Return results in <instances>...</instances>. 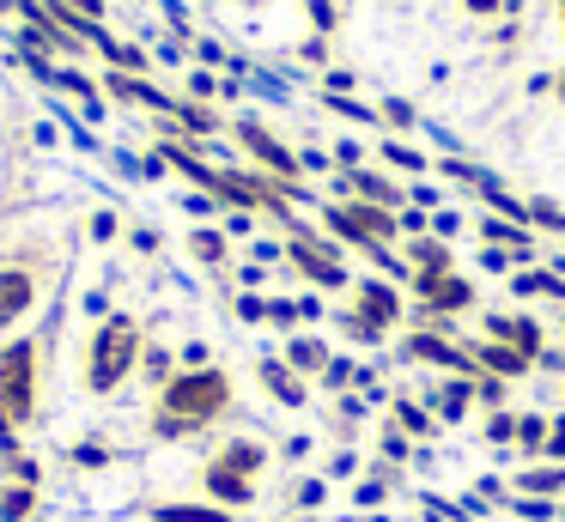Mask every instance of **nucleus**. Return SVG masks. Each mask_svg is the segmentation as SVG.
Returning a JSON list of instances; mask_svg holds the SVG:
<instances>
[{
  "label": "nucleus",
  "instance_id": "nucleus-1",
  "mask_svg": "<svg viewBox=\"0 0 565 522\" xmlns=\"http://www.w3.org/2000/svg\"><path fill=\"white\" fill-rule=\"evenodd\" d=\"M237 388H232V371L220 364H195V371H177L164 388H152V413H147V432L159 444H189V437L213 432V425L232 413Z\"/></svg>",
  "mask_w": 565,
  "mask_h": 522
},
{
  "label": "nucleus",
  "instance_id": "nucleus-2",
  "mask_svg": "<svg viewBox=\"0 0 565 522\" xmlns=\"http://www.w3.org/2000/svg\"><path fill=\"white\" fill-rule=\"evenodd\" d=\"M140 352H147V340H140L135 316H104L92 328L86 352H79V383H86V395H116L140 371Z\"/></svg>",
  "mask_w": 565,
  "mask_h": 522
},
{
  "label": "nucleus",
  "instance_id": "nucleus-3",
  "mask_svg": "<svg viewBox=\"0 0 565 522\" xmlns=\"http://www.w3.org/2000/svg\"><path fill=\"white\" fill-rule=\"evenodd\" d=\"M262 468H268V444L262 437H225L207 456V468H201V498L220 510H249L256 504V486H262Z\"/></svg>",
  "mask_w": 565,
  "mask_h": 522
},
{
  "label": "nucleus",
  "instance_id": "nucleus-4",
  "mask_svg": "<svg viewBox=\"0 0 565 522\" xmlns=\"http://www.w3.org/2000/svg\"><path fill=\"white\" fill-rule=\"evenodd\" d=\"M38 388H43V347L31 334L0 347V444H13L38 419Z\"/></svg>",
  "mask_w": 565,
  "mask_h": 522
},
{
  "label": "nucleus",
  "instance_id": "nucleus-5",
  "mask_svg": "<svg viewBox=\"0 0 565 522\" xmlns=\"http://www.w3.org/2000/svg\"><path fill=\"white\" fill-rule=\"evenodd\" d=\"M347 291H353V298H347L341 328H347L353 347H383V340L407 322V286H402V279L371 274V279H353Z\"/></svg>",
  "mask_w": 565,
  "mask_h": 522
},
{
  "label": "nucleus",
  "instance_id": "nucleus-6",
  "mask_svg": "<svg viewBox=\"0 0 565 522\" xmlns=\"http://www.w3.org/2000/svg\"><path fill=\"white\" fill-rule=\"evenodd\" d=\"M322 231H329V237L341 243V249H365L371 262H377V255H390L395 243H402V213L341 194V201L322 206Z\"/></svg>",
  "mask_w": 565,
  "mask_h": 522
},
{
  "label": "nucleus",
  "instance_id": "nucleus-7",
  "mask_svg": "<svg viewBox=\"0 0 565 522\" xmlns=\"http://www.w3.org/2000/svg\"><path fill=\"white\" fill-rule=\"evenodd\" d=\"M286 262H292L298 279H310V286H322V291H347V286H353V274H347V262H341V243H334L329 231L292 225V231H286Z\"/></svg>",
  "mask_w": 565,
  "mask_h": 522
},
{
  "label": "nucleus",
  "instance_id": "nucleus-8",
  "mask_svg": "<svg viewBox=\"0 0 565 522\" xmlns=\"http://www.w3.org/2000/svg\"><path fill=\"white\" fill-rule=\"evenodd\" d=\"M232 134H237V146H244V152L256 158V170H262V177H274V182H292V189H305V182H298V177H305V164H298V158L286 152V146L274 140V134L262 128L256 116H244Z\"/></svg>",
  "mask_w": 565,
  "mask_h": 522
},
{
  "label": "nucleus",
  "instance_id": "nucleus-9",
  "mask_svg": "<svg viewBox=\"0 0 565 522\" xmlns=\"http://www.w3.org/2000/svg\"><path fill=\"white\" fill-rule=\"evenodd\" d=\"M402 359L407 364H438V371H468V352H462V334L450 328H419L402 340Z\"/></svg>",
  "mask_w": 565,
  "mask_h": 522
},
{
  "label": "nucleus",
  "instance_id": "nucleus-10",
  "mask_svg": "<svg viewBox=\"0 0 565 522\" xmlns=\"http://www.w3.org/2000/svg\"><path fill=\"white\" fill-rule=\"evenodd\" d=\"M462 352H468V371H487V376H499V383H523V376H535V364L523 359L516 347H504V340H462Z\"/></svg>",
  "mask_w": 565,
  "mask_h": 522
},
{
  "label": "nucleus",
  "instance_id": "nucleus-11",
  "mask_svg": "<svg viewBox=\"0 0 565 522\" xmlns=\"http://www.w3.org/2000/svg\"><path fill=\"white\" fill-rule=\"evenodd\" d=\"M487 340H504V347H516L529 364H535L541 352L553 347L547 328H541L535 316H523V310H492V316H487Z\"/></svg>",
  "mask_w": 565,
  "mask_h": 522
},
{
  "label": "nucleus",
  "instance_id": "nucleus-12",
  "mask_svg": "<svg viewBox=\"0 0 565 522\" xmlns=\"http://www.w3.org/2000/svg\"><path fill=\"white\" fill-rule=\"evenodd\" d=\"M419 401L438 413V425H462L468 413H475V383H468V371H456V376H444L438 388H419Z\"/></svg>",
  "mask_w": 565,
  "mask_h": 522
},
{
  "label": "nucleus",
  "instance_id": "nucleus-13",
  "mask_svg": "<svg viewBox=\"0 0 565 522\" xmlns=\"http://www.w3.org/2000/svg\"><path fill=\"white\" fill-rule=\"evenodd\" d=\"M341 194H353V201H371V206H390V213H402L407 206V189L395 177H383V170H347L341 177Z\"/></svg>",
  "mask_w": 565,
  "mask_h": 522
},
{
  "label": "nucleus",
  "instance_id": "nucleus-14",
  "mask_svg": "<svg viewBox=\"0 0 565 522\" xmlns=\"http://www.w3.org/2000/svg\"><path fill=\"white\" fill-rule=\"evenodd\" d=\"M511 492L565 504V461H523V468H511Z\"/></svg>",
  "mask_w": 565,
  "mask_h": 522
},
{
  "label": "nucleus",
  "instance_id": "nucleus-15",
  "mask_svg": "<svg viewBox=\"0 0 565 522\" xmlns=\"http://www.w3.org/2000/svg\"><path fill=\"white\" fill-rule=\"evenodd\" d=\"M38 303V274L31 267H0V334Z\"/></svg>",
  "mask_w": 565,
  "mask_h": 522
},
{
  "label": "nucleus",
  "instance_id": "nucleus-16",
  "mask_svg": "<svg viewBox=\"0 0 565 522\" xmlns=\"http://www.w3.org/2000/svg\"><path fill=\"white\" fill-rule=\"evenodd\" d=\"M402 262H407V279H431V274H450V267H456V249L426 231V237H407L402 243Z\"/></svg>",
  "mask_w": 565,
  "mask_h": 522
},
{
  "label": "nucleus",
  "instance_id": "nucleus-17",
  "mask_svg": "<svg viewBox=\"0 0 565 522\" xmlns=\"http://www.w3.org/2000/svg\"><path fill=\"white\" fill-rule=\"evenodd\" d=\"M256 383L268 388V401H280V407H305V401H310L305 376H298L286 359H262V364H256Z\"/></svg>",
  "mask_w": 565,
  "mask_h": 522
},
{
  "label": "nucleus",
  "instance_id": "nucleus-18",
  "mask_svg": "<svg viewBox=\"0 0 565 522\" xmlns=\"http://www.w3.org/2000/svg\"><path fill=\"white\" fill-rule=\"evenodd\" d=\"M390 432H402V437H414V444H426V437L444 432V425H438V413H431L426 401L395 395V401H390Z\"/></svg>",
  "mask_w": 565,
  "mask_h": 522
},
{
  "label": "nucleus",
  "instance_id": "nucleus-19",
  "mask_svg": "<svg viewBox=\"0 0 565 522\" xmlns=\"http://www.w3.org/2000/svg\"><path fill=\"white\" fill-rule=\"evenodd\" d=\"M147 522H237V510H220L207 498H171V504H147Z\"/></svg>",
  "mask_w": 565,
  "mask_h": 522
},
{
  "label": "nucleus",
  "instance_id": "nucleus-20",
  "mask_svg": "<svg viewBox=\"0 0 565 522\" xmlns=\"http://www.w3.org/2000/svg\"><path fill=\"white\" fill-rule=\"evenodd\" d=\"M280 359H286V364H292V371L310 383V376H322V371H329V359H334V352L322 347L317 334H286V352H280Z\"/></svg>",
  "mask_w": 565,
  "mask_h": 522
},
{
  "label": "nucleus",
  "instance_id": "nucleus-21",
  "mask_svg": "<svg viewBox=\"0 0 565 522\" xmlns=\"http://www.w3.org/2000/svg\"><path fill=\"white\" fill-rule=\"evenodd\" d=\"M516 456L541 461V449H547V413H516V437H511Z\"/></svg>",
  "mask_w": 565,
  "mask_h": 522
},
{
  "label": "nucleus",
  "instance_id": "nucleus-22",
  "mask_svg": "<svg viewBox=\"0 0 565 522\" xmlns=\"http://www.w3.org/2000/svg\"><path fill=\"white\" fill-rule=\"evenodd\" d=\"M31 510H38V486H31V480L0 486V522H25Z\"/></svg>",
  "mask_w": 565,
  "mask_h": 522
},
{
  "label": "nucleus",
  "instance_id": "nucleus-23",
  "mask_svg": "<svg viewBox=\"0 0 565 522\" xmlns=\"http://www.w3.org/2000/svg\"><path fill=\"white\" fill-rule=\"evenodd\" d=\"M511 522H559V510L565 504H547V498H523V492H511Z\"/></svg>",
  "mask_w": 565,
  "mask_h": 522
},
{
  "label": "nucleus",
  "instance_id": "nucleus-24",
  "mask_svg": "<svg viewBox=\"0 0 565 522\" xmlns=\"http://www.w3.org/2000/svg\"><path fill=\"white\" fill-rule=\"evenodd\" d=\"M468 383H475V401H480V407H492V413L511 401V383H499V376H487V371H468Z\"/></svg>",
  "mask_w": 565,
  "mask_h": 522
},
{
  "label": "nucleus",
  "instance_id": "nucleus-25",
  "mask_svg": "<svg viewBox=\"0 0 565 522\" xmlns=\"http://www.w3.org/2000/svg\"><path fill=\"white\" fill-rule=\"evenodd\" d=\"M383 164H395V170H414V177H419V170H426L431 158L419 152V146H407V140H383Z\"/></svg>",
  "mask_w": 565,
  "mask_h": 522
},
{
  "label": "nucleus",
  "instance_id": "nucleus-26",
  "mask_svg": "<svg viewBox=\"0 0 565 522\" xmlns=\"http://www.w3.org/2000/svg\"><path fill=\"white\" fill-rule=\"evenodd\" d=\"M140 371H147V383L152 388H164V383H171V352H164V347H147V352H140Z\"/></svg>",
  "mask_w": 565,
  "mask_h": 522
},
{
  "label": "nucleus",
  "instance_id": "nucleus-27",
  "mask_svg": "<svg viewBox=\"0 0 565 522\" xmlns=\"http://www.w3.org/2000/svg\"><path fill=\"white\" fill-rule=\"evenodd\" d=\"M189 249H195V262L220 267L225 262V231H195V237H189Z\"/></svg>",
  "mask_w": 565,
  "mask_h": 522
},
{
  "label": "nucleus",
  "instance_id": "nucleus-28",
  "mask_svg": "<svg viewBox=\"0 0 565 522\" xmlns=\"http://www.w3.org/2000/svg\"><path fill=\"white\" fill-rule=\"evenodd\" d=\"M529 231H559V237H565V213H559L553 201H541V194H535V201H529Z\"/></svg>",
  "mask_w": 565,
  "mask_h": 522
},
{
  "label": "nucleus",
  "instance_id": "nucleus-29",
  "mask_svg": "<svg viewBox=\"0 0 565 522\" xmlns=\"http://www.w3.org/2000/svg\"><path fill=\"white\" fill-rule=\"evenodd\" d=\"M353 383H359V364H353V359H329V371H322V388H334V395H347Z\"/></svg>",
  "mask_w": 565,
  "mask_h": 522
},
{
  "label": "nucleus",
  "instance_id": "nucleus-30",
  "mask_svg": "<svg viewBox=\"0 0 565 522\" xmlns=\"http://www.w3.org/2000/svg\"><path fill=\"white\" fill-rule=\"evenodd\" d=\"M171 116L183 121L189 134H213V128H220V121H213V109H201V104H171Z\"/></svg>",
  "mask_w": 565,
  "mask_h": 522
},
{
  "label": "nucleus",
  "instance_id": "nucleus-31",
  "mask_svg": "<svg viewBox=\"0 0 565 522\" xmlns=\"http://www.w3.org/2000/svg\"><path fill=\"white\" fill-rule=\"evenodd\" d=\"M511 437H516V413H511V407H499V413H487V444H499V449H511Z\"/></svg>",
  "mask_w": 565,
  "mask_h": 522
},
{
  "label": "nucleus",
  "instance_id": "nucleus-32",
  "mask_svg": "<svg viewBox=\"0 0 565 522\" xmlns=\"http://www.w3.org/2000/svg\"><path fill=\"white\" fill-rule=\"evenodd\" d=\"M377 116L390 121V128H419L414 104H402V97H383V104H377Z\"/></svg>",
  "mask_w": 565,
  "mask_h": 522
},
{
  "label": "nucleus",
  "instance_id": "nucleus-33",
  "mask_svg": "<svg viewBox=\"0 0 565 522\" xmlns=\"http://www.w3.org/2000/svg\"><path fill=\"white\" fill-rule=\"evenodd\" d=\"M541 461H565V413H547V449Z\"/></svg>",
  "mask_w": 565,
  "mask_h": 522
},
{
  "label": "nucleus",
  "instance_id": "nucleus-34",
  "mask_svg": "<svg viewBox=\"0 0 565 522\" xmlns=\"http://www.w3.org/2000/svg\"><path fill=\"white\" fill-rule=\"evenodd\" d=\"M55 7H67L74 19H86V24H98V19H104V0H55Z\"/></svg>",
  "mask_w": 565,
  "mask_h": 522
},
{
  "label": "nucleus",
  "instance_id": "nucleus-35",
  "mask_svg": "<svg viewBox=\"0 0 565 522\" xmlns=\"http://www.w3.org/2000/svg\"><path fill=\"white\" fill-rule=\"evenodd\" d=\"M268 322H280L286 334H292V322H298V303H286V298H268Z\"/></svg>",
  "mask_w": 565,
  "mask_h": 522
},
{
  "label": "nucleus",
  "instance_id": "nucleus-36",
  "mask_svg": "<svg viewBox=\"0 0 565 522\" xmlns=\"http://www.w3.org/2000/svg\"><path fill=\"white\" fill-rule=\"evenodd\" d=\"M475 19H492V12H516V0H462Z\"/></svg>",
  "mask_w": 565,
  "mask_h": 522
},
{
  "label": "nucleus",
  "instance_id": "nucleus-37",
  "mask_svg": "<svg viewBox=\"0 0 565 522\" xmlns=\"http://www.w3.org/2000/svg\"><path fill=\"white\" fill-rule=\"evenodd\" d=\"M74 461H79V468H104V461H110V449H104V444H79Z\"/></svg>",
  "mask_w": 565,
  "mask_h": 522
},
{
  "label": "nucleus",
  "instance_id": "nucleus-38",
  "mask_svg": "<svg viewBox=\"0 0 565 522\" xmlns=\"http://www.w3.org/2000/svg\"><path fill=\"white\" fill-rule=\"evenodd\" d=\"M237 316L244 322H268V298H237Z\"/></svg>",
  "mask_w": 565,
  "mask_h": 522
},
{
  "label": "nucleus",
  "instance_id": "nucleus-39",
  "mask_svg": "<svg viewBox=\"0 0 565 522\" xmlns=\"http://www.w3.org/2000/svg\"><path fill=\"white\" fill-rule=\"evenodd\" d=\"M329 498V480H298V504H322Z\"/></svg>",
  "mask_w": 565,
  "mask_h": 522
},
{
  "label": "nucleus",
  "instance_id": "nucleus-40",
  "mask_svg": "<svg viewBox=\"0 0 565 522\" xmlns=\"http://www.w3.org/2000/svg\"><path fill=\"white\" fill-rule=\"evenodd\" d=\"M305 7H310V24H317V31H329V24H334V7H329V0H305Z\"/></svg>",
  "mask_w": 565,
  "mask_h": 522
},
{
  "label": "nucleus",
  "instance_id": "nucleus-41",
  "mask_svg": "<svg viewBox=\"0 0 565 522\" xmlns=\"http://www.w3.org/2000/svg\"><path fill=\"white\" fill-rule=\"evenodd\" d=\"M353 468H359V456H353V449H341V456L329 461V473H334V480H347V473H353Z\"/></svg>",
  "mask_w": 565,
  "mask_h": 522
},
{
  "label": "nucleus",
  "instance_id": "nucleus-42",
  "mask_svg": "<svg viewBox=\"0 0 565 522\" xmlns=\"http://www.w3.org/2000/svg\"><path fill=\"white\" fill-rule=\"evenodd\" d=\"M547 85H553V92H559V97H565V67H559V73H553V79H547Z\"/></svg>",
  "mask_w": 565,
  "mask_h": 522
},
{
  "label": "nucleus",
  "instance_id": "nucleus-43",
  "mask_svg": "<svg viewBox=\"0 0 565 522\" xmlns=\"http://www.w3.org/2000/svg\"><path fill=\"white\" fill-rule=\"evenodd\" d=\"M553 12H559V24H565V0H553Z\"/></svg>",
  "mask_w": 565,
  "mask_h": 522
},
{
  "label": "nucleus",
  "instance_id": "nucleus-44",
  "mask_svg": "<svg viewBox=\"0 0 565 522\" xmlns=\"http://www.w3.org/2000/svg\"><path fill=\"white\" fill-rule=\"evenodd\" d=\"M559 522H565V510H559Z\"/></svg>",
  "mask_w": 565,
  "mask_h": 522
}]
</instances>
